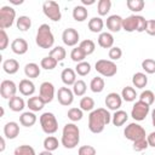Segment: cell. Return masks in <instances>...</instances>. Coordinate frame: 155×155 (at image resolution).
Wrapping results in <instances>:
<instances>
[{"label":"cell","mask_w":155,"mask_h":155,"mask_svg":"<svg viewBox=\"0 0 155 155\" xmlns=\"http://www.w3.org/2000/svg\"><path fill=\"white\" fill-rule=\"evenodd\" d=\"M111 122V115L105 108H97L88 115V130L97 134L104 131L105 126Z\"/></svg>","instance_id":"6da1fadb"},{"label":"cell","mask_w":155,"mask_h":155,"mask_svg":"<svg viewBox=\"0 0 155 155\" xmlns=\"http://www.w3.org/2000/svg\"><path fill=\"white\" fill-rule=\"evenodd\" d=\"M80 142V130L74 122H68L64 125L62 131L61 143L67 149H74Z\"/></svg>","instance_id":"7a4b0ae2"},{"label":"cell","mask_w":155,"mask_h":155,"mask_svg":"<svg viewBox=\"0 0 155 155\" xmlns=\"http://www.w3.org/2000/svg\"><path fill=\"white\" fill-rule=\"evenodd\" d=\"M35 42L40 48H51L53 46L54 36H53L51 27L48 24L44 23L38 28L36 36H35Z\"/></svg>","instance_id":"3957f363"},{"label":"cell","mask_w":155,"mask_h":155,"mask_svg":"<svg viewBox=\"0 0 155 155\" xmlns=\"http://www.w3.org/2000/svg\"><path fill=\"white\" fill-rule=\"evenodd\" d=\"M124 136H125L126 139H128V140H131V142H133V143L147 138L145 130L143 128V126H140V125L137 124V122H131V124H128V125L125 127V130H124Z\"/></svg>","instance_id":"277c9868"},{"label":"cell","mask_w":155,"mask_h":155,"mask_svg":"<svg viewBox=\"0 0 155 155\" xmlns=\"http://www.w3.org/2000/svg\"><path fill=\"white\" fill-rule=\"evenodd\" d=\"M39 121H40L41 130L46 134H53V133L57 132V130H58V121H57V119H56L53 113L46 111V113L41 114V116L39 117Z\"/></svg>","instance_id":"5b68a950"},{"label":"cell","mask_w":155,"mask_h":155,"mask_svg":"<svg viewBox=\"0 0 155 155\" xmlns=\"http://www.w3.org/2000/svg\"><path fill=\"white\" fill-rule=\"evenodd\" d=\"M94 69L104 78H111L117 73L116 64L110 59H98L94 64Z\"/></svg>","instance_id":"8992f818"},{"label":"cell","mask_w":155,"mask_h":155,"mask_svg":"<svg viewBox=\"0 0 155 155\" xmlns=\"http://www.w3.org/2000/svg\"><path fill=\"white\" fill-rule=\"evenodd\" d=\"M42 12L48 19H51L53 22H59L62 18V13H61L58 2L52 1V0H47L42 4Z\"/></svg>","instance_id":"52a82bcc"},{"label":"cell","mask_w":155,"mask_h":155,"mask_svg":"<svg viewBox=\"0 0 155 155\" xmlns=\"http://www.w3.org/2000/svg\"><path fill=\"white\" fill-rule=\"evenodd\" d=\"M16 19V10L11 6H2L0 8V29H7L13 25Z\"/></svg>","instance_id":"ba28073f"},{"label":"cell","mask_w":155,"mask_h":155,"mask_svg":"<svg viewBox=\"0 0 155 155\" xmlns=\"http://www.w3.org/2000/svg\"><path fill=\"white\" fill-rule=\"evenodd\" d=\"M149 111H150V105H148V104H145L144 102H142V101L138 99V101L133 104V107H132L131 116H132L136 121H143V120L148 116Z\"/></svg>","instance_id":"9c48e42d"},{"label":"cell","mask_w":155,"mask_h":155,"mask_svg":"<svg viewBox=\"0 0 155 155\" xmlns=\"http://www.w3.org/2000/svg\"><path fill=\"white\" fill-rule=\"evenodd\" d=\"M39 96L45 102V104L51 103L54 98V86L50 81H44L39 87Z\"/></svg>","instance_id":"30bf717a"},{"label":"cell","mask_w":155,"mask_h":155,"mask_svg":"<svg viewBox=\"0 0 155 155\" xmlns=\"http://www.w3.org/2000/svg\"><path fill=\"white\" fill-rule=\"evenodd\" d=\"M18 86L12 80H2L0 84V94L4 99H10L16 96Z\"/></svg>","instance_id":"8fae6325"},{"label":"cell","mask_w":155,"mask_h":155,"mask_svg":"<svg viewBox=\"0 0 155 155\" xmlns=\"http://www.w3.org/2000/svg\"><path fill=\"white\" fill-rule=\"evenodd\" d=\"M57 99H58L61 105L69 107L74 102V92L69 87H67V86L59 87L58 92H57Z\"/></svg>","instance_id":"7c38bea8"},{"label":"cell","mask_w":155,"mask_h":155,"mask_svg":"<svg viewBox=\"0 0 155 155\" xmlns=\"http://www.w3.org/2000/svg\"><path fill=\"white\" fill-rule=\"evenodd\" d=\"M62 40H63L64 45H67V46H75L80 40V35L76 29L67 28L62 33Z\"/></svg>","instance_id":"4fadbf2b"},{"label":"cell","mask_w":155,"mask_h":155,"mask_svg":"<svg viewBox=\"0 0 155 155\" xmlns=\"http://www.w3.org/2000/svg\"><path fill=\"white\" fill-rule=\"evenodd\" d=\"M105 107L109 109V110H120V107L122 104V97L121 94L116 93V92H110L107 94L105 97Z\"/></svg>","instance_id":"5bb4252c"},{"label":"cell","mask_w":155,"mask_h":155,"mask_svg":"<svg viewBox=\"0 0 155 155\" xmlns=\"http://www.w3.org/2000/svg\"><path fill=\"white\" fill-rule=\"evenodd\" d=\"M122 21L124 18L119 15H111L107 18V28L111 31V33H117L122 29Z\"/></svg>","instance_id":"9a60e30c"},{"label":"cell","mask_w":155,"mask_h":155,"mask_svg":"<svg viewBox=\"0 0 155 155\" xmlns=\"http://www.w3.org/2000/svg\"><path fill=\"white\" fill-rule=\"evenodd\" d=\"M28 48H29V45H28L27 40L23 39V38H16V39L11 42V50H12V52L16 53V54L22 56V54L27 53Z\"/></svg>","instance_id":"2e32d148"},{"label":"cell","mask_w":155,"mask_h":155,"mask_svg":"<svg viewBox=\"0 0 155 155\" xmlns=\"http://www.w3.org/2000/svg\"><path fill=\"white\" fill-rule=\"evenodd\" d=\"M122 29L127 33L137 31L138 29V15H131L122 21Z\"/></svg>","instance_id":"e0dca14e"},{"label":"cell","mask_w":155,"mask_h":155,"mask_svg":"<svg viewBox=\"0 0 155 155\" xmlns=\"http://www.w3.org/2000/svg\"><path fill=\"white\" fill-rule=\"evenodd\" d=\"M18 90H19V92L23 96L29 97V96L34 94V92H35V85H34V82L30 79H23V80L19 81Z\"/></svg>","instance_id":"ac0fdd59"},{"label":"cell","mask_w":155,"mask_h":155,"mask_svg":"<svg viewBox=\"0 0 155 155\" xmlns=\"http://www.w3.org/2000/svg\"><path fill=\"white\" fill-rule=\"evenodd\" d=\"M19 134V125L15 121H10L4 126V136L7 139H15Z\"/></svg>","instance_id":"d6986e66"},{"label":"cell","mask_w":155,"mask_h":155,"mask_svg":"<svg viewBox=\"0 0 155 155\" xmlns=\"http://www.w3.org/2000/svg\"><path fill=\"white\" fill-rule=\"evenodd\" d=\"M98 45L103 48H111L114 46V36L109 31H102L99 35H98Z\"/></svg>","instance_id":"ffe728a7"},{"label":"cell","mask_w":155,"mask_h":155,"mask_svg":"<svg viewBox=\"0 0 155 155\" xmlns=\"http://www.w3.org/2000/svg\"><path fill=\"white\" fill-rule=\"evenodd\" d=\"M61 79L65 86H73L76 81V73L71 68H65L61 73Z\"/></svg>","instance_id":"44dd1931"},{"label":"cell","mask_w":155,"mask_h":155,"mask_svg":"<svg viewBox=\"0 0 155 155\" xmlns=\"http://www.w3.org/2000/svg\"><path fill=\"white\" fill-rule=\"evenodd\" d=\"M27 105H28V108H29L30 111L35 113V111L42 110V108L45 107V102L41 99L40 96H33V97H29L28 98Z\"/></svg>","instance_id":"7402d4cb"},{"label":"cell","mask_w":155,"mask_h":155,"mask_svg":"<svg viewBox=\"0 0 155 155\" xmlns=\"http://www.w3.org/2000/svg\"><path fill=\"white\" fill-rule=\"evenodd\" d=\"M36 120H38V117H36L35 113H33V111H24L19 116V124L22 126H24V127H31V126H34L35 122H36Z\"/></svg>","instance_id":"603a6c76"},{"label":"cell","mask_w":155,"mask_h":155,"mask_svg":"<svg viewBox=\"0 0 155 155\" xmlns=\"http://www.w3.org/2000/svg\"><path fill=\"white\" fill-rule=\"evenodd\" d=\"M2 69L6 74H10V75H13L18 71L19 69V63L17 59L15 58H8V59H5L2 62Z\"/></svg>","instance_id":"cb8c5ba5"},{"label":"cell","mask_w":155,"mask_h":155,"mask_svg":"<svg viewBox=\"0 0 155 155\" xmlns=\"http://www.w3.org/2000/svg\"><path fill=\"white\" fill-rule=\"evenodd\" d=\"M8 107H10V109L12 111L18 113V111H22L25 108V102H24V99L22 97L15 96V97L8 99Z\"/></svg>","instance_id":"d4e9b609"},{"label":"cell","mask_w":155,"mask_h":155,"mask_svg":"<svg viewBox=\"0 0 155 155\" xmlns=\"http://www.w3.org/2000/svg\"><path fill=\"white\" fill-rule=\"evenodd\" d=\"M73 18L76 21V22H84L87 19V16H88V11L85 6L82 5H78L73 8Z\"/></svg>","instance_id":"484cf974"},{"label":"cell","mask_w":155,"mask_h":155,"mask_svg":"<svg viewBox=\"0 0 155 155\" xmlns=\"http://www.w3.org/2000/svg\"><path fill=\"white\" fill-rule=\"evenodd\" d=\"M41 70H40V67L36 64V63H27L25 67H24V74L27 78L29 79H35V78H39Z\"/></svg>","instance_id":"4316f807"},{"label":"cell","mask_w":155,"mask_h":155,"mask_svg":"<svg viewBox=\"0 0 155 155\" xmlns=\"http://www.w3.org/2000/svg\"><path fill=\"white\" fill-rule=\"evenodd\" d=\"M88 29L92 33H102L103 28H104V22L101 17H92L90 21H88Z\"/></svg>","instance_id":"83f0119b"},{"label":"cell","mask_w":155,"mask_h":155,"mask_svg":"<svg viewBox=\"0 0 155 155\" xmlns=\"http://www.w3.org/2000/svg\"><path fill=\"white\" fill-rule=\"evenodd\" d=\"M132 84L137 88H144L147 86V84H148V76H147V74L140 73V71L134 73L133 76H132Z\"/></svg>","instance_id":"f1b7e54d"},{"label":"cell","mask_w":155,"mask_h":155,"mask_svg":"<svg viewBox=\"0 0 155 155\" xmlns=\"http://www.w3.org/2000/svg\"><path fill=\"white\" fill-rule=\"evenodd\" d=\"M127 119H128V115L125 110H116L111 116V122L114 126L120 127L127 121Z\"/></svg>","instance_id":"f546056e"},{"label":"cell","mask_w":155,"mask_h":155,"mask_svg":"<svg viewBox=\"0 0 155 155\" xmlns=\"http://www.w3.org/2000/svg\"><path fill=\"white\" fill-rule=\"evenodd\" d=\"M104 87H105V82H104V79L101 78V76L93 78L90 82V88L94 93H101L104 90Z\"/></svg>","instance_id":"4dcf8cb0"},{"label":"cell","mask_w":155,"mask_h":155,"mask_svg":"<svg viewBox=\"0 0 155 155\" xmlns=\"http://www.w3.org/2000/svg\"><path fill=\"white\" fill-rule=\"evenodd\" d=\"M16 25L21 31H27L31 27V18L28 16H19L16 19Z\"/></svg>","instance_id":"1f68e13d"},{"label":"cell","mask_w":155,"mask_h":155,"mask_svg":"<svg viewBox=\"0 0 155 155\" xmlns=\"http://www.w3.org/2000/svg\"><path fill=\"white\" fill-rule=\"evenodd\" d=\"M121 97H122V101L133 102V101H136V98H137V92H136L134 87H132V86H126V87H124L122 91H121Z\"/></svg>","instance_id":"d6a6232c"},{"label":"cell","mask_w":155,"mask_h":155,"mask_svg":"<svg viewBox=\"0 0 155 155\" xmlns=\"http://www.w3.org/2000/svg\"><path fill=\"white\" fill-rule=\"evenodd\" d=\"M44 148L45 150H48V151H54L58 149L59 147V142L58 139L54 137V136H47L45 139H44Z\"/></svg>","instance_id":"836d02e7"},{"label":"cell","mask_w":155,"mask_h":155,"mask_svg":"<svg viewBox=\"0 0 155 155\" xmlns=\"http://www.w3.org/2000/svg\"><path fill=\"white\" fill-rule=\"evenodd\" d=\"M110 8H111V1L110 0H99L97 4V12L101 17L107 16L109 13Z\"/></svg>","instance_id":"e575fe53"},{"label":"cell","mask_w":155,"mask_h":155,"mask_svg":"<svg viewBox=\"0 0 155 155\" xmlns=\"http://www.w3.org/2000/svg\"><path fill=\"white\" fill-rule=\"evenodd\" d=\"M48 56H51L52 58H54L57 62H62L65 58V56H67V51L62 46H56V47H53L50 51V54Z\"/></svg>","instance_id":"d590c367"},{"label":"cell","mask_w":155,"mask_h":155,"mask_svg":"<svg viewBox=\"0 0 155 155\" xmlns=\"http://www.w3.org/2000/svg\"><path fill=\"white\" fill-rule=\"evenodd\" d=\"M87 91V85L84 80H76L75 84L73 85V92H74V96H78V97H81L86 93Z\"/></svg>","instance_id":"8d00e7d4"},{"label":"cell","mask_w":155,"mask_h":155,"mask_svg":"<svg viewBox=\"0 0 155 155\" xmlns=\"http://www.w3.org/2000/svg\"><path fill=\"white\" fill-rule=\"evenodd\" d=\"M70 58H71L73 62H75V63L78 64V63L85 61L86 54H85V52L81 50V47L78 46V47H74V48L71 50V52H70Z\"/></svg>","instance_id":"74e56055"},{"label":"cell","mask_w":155,"mask_h":155,"mask_svg":"<svg viewBox=\"0 0 155 155\" xmlns=\"http://www.w3.org/2000/svg\"><path fill=\"white\" fill-rule=\"evenodd\" d=\"M57 64H58V62L54 58H52L51 56H46L40 61V67L45 70H52L57 67Z\"/></svg>","instance_id":"f35d334b"},{"label":"cell","mask_w":155,"mask_h":155,"mask_svg":"<svg viewBox=\"0 0 155 155\" xmlns=\"http://www.w3.org/2000/svg\"><path fill=\"white\" fill-rule=\"evenodd\" d=\"M79 105H80V109L82 111H92V110H94L93 109L94 108V101H93V98H91L88 96L87 97H82L80 99Z\"/></svg>","instance_id":"ab89813d"},{"label":"cell","mask_w":155,"mask_h":155,"mask_svg":"<svg viewBox=\"0 0 155 155\" xmlns=\"http://www.w3.org/2000/svg\"><path fill=\"white\" fill-rule=\"evenodd\" d=\"M126 6L128 7V10H131L133 12H140L144 8L145 2H144V0H127Z\"/></svg>","instance_id":"60d3db41"},{"label":"cell","mask_w":155,"mask_h":155,"mask_svg":"<svg viewBox=\"0 0 155 155\" xmlns=\"http://www.w3.org/2000/svg\"><path fill=\"white\" fill-rule=\"evenodd\" d=\"M79 46L81 47V50L85 52V54H86V56L92 54V53L94 52V50H96V44H94L92 40H90V39L82 40V41L80 42V45H79Z\"/></svg>","instance_id":"b9f144b4"},{"label":"cell","mask_w":155,"mask_h":155,"mask_svg":"<svg viewBox=\"0 0 155 155\" xmlns=\"http://www.w3.org/2000/svg\"><path fill=\"white\" fill-rule=\"evenodd\" d=\"M90 71H91V64L86 61L78 63L75 67V73L80 76H86L87 74H90Z\"/></svg>","instance_id":"7bdbcfd3"},{"label":"cell","mask_w":155,"mask_h":155,"mask_svg":"<svg viewBox=\"0 0 155 155\" xmlns=\"http://www.w3.org/2000/svg\"><path fill=\"white\" fill-rule=\"evenodd\" d=\"M68 119L71 121V122H76V121H80L84 116V111L80 109V108H70L68 110V114H67Z\"/></svg>","instance_id":"ee69618b"},{"label":"cell","mask_w":155,"mask_h":155,"mask_svg":"<svg viewBox=\"0 0 155 155\" xmlns=\"http://www.w3.org/2000/svg\"><path fill=\"white\" fill-rule=\"evenodd\" d=\"M13 155H36V153L33 147H30L28 144H23L15 149Z\"/></svg>","instance_id":"f6af8a7d"},{"label":"cell","mask_w":155,"mask_h":155,"mask_svg":"<svg viewBox=\"0 0 155 155\" xmlns=\"http://www.w3.org/2000/svg\"><path fill=\"white\" fill-rule=\"evenodd\" d=\"M139 101L144 102V103L148 104V105H151V104L154 103V101H155V94H154L153 91L145 90V91H143V92L139 94Z\"/></svg>","instance_id":"bcb514c9"},{"label":"cell","mask_w":155,"mask_h":155,"mask_svg":"<svg viewBox=\"0 0 155 155\" xmlns=\"http://www.w3.org/2000/svg\"><path fill=\"white\" fill-rule=\"evenodd\" d=\"M142 69L147 74H155V59H153V58H145L142 62Z\"/></svg>","instance_id":"7dc6e473"},{"label":"cell","mask_w":155,"mask_h":155,"mask_svg":"<svg viewBox=\"0 0 155 155\" xmlns=\"http://www.w3.org/2000/svg\"><path fill=\"white\" fill-rule=\"evenodd\" d=\"M108 54H109L110 61L114 62V61H117V59H120V58L122 57V50H121L120 47H117V46H113V47L109 50Z\"/></svg>","instance_id":"c3c4849f"},{"label":"cell","mask_w":155,"mask_h":155,"mask_svg":"<svg viewBox=\"0 0 155 155\" xmlns=\"http://www.w3.org/2000/svg\"><path fill=\"white\" fill-rule=\"evenodd\" d=\"M79 155H97V150L92 145H82L78 150Z\"/></svg>","instance_id":"681fc988"},{"label":"cell","mask_w":155,"mask_h":155,"mask_svg":"<svg viewBox=\"0 0 155 155\" xmlns=\"http://www.w3.org/2000/svg\"><path fill=\"white\" fill-rule=\"evenodd\" d=\"M8 35L5 29H0V50L4 51L8 45Z\"/></svg>","instance_id":"f907efd6"},{"label":"cell","mask_w":155,"mask_h":155,"mask_svg":"<svg viewBox=\"0 0 155 155\" xmlns=\"http://www.w3.org/2000/svg\"><path fill=\"white\" fill-rule=\"evenodd\" d=\"M148 147H149V144H148V140H147V138H145V139L134 142L132 148H133L134 151H143V150H145Z\"/></svg>","instance_id":"816d5d0a"},{"label":"cell","mask_w":155,"mask_h":155,"mask_svg":"<svg viewBox=\"0 0 155 155\" xmlns=\"http://www.w3.org/2000/svg\"><path fill=\"white\" fill-rule=\"evenodd\" d=\"M145 33L149 34L150 36H155V19H148Z\"/></svg>","instance_id":"f5cc1de1"},{"label":"cell","mask_w":155,"mask_h":155,"mask_svg":"<svg viewBox=\"0 0 155 155\" xmlns=\"http://www.w3.org/2000/svg\"><path fill=\"white\" fill-rule=\"evenodd\" d=\"M147 22H148V19H145L143 16H139L138 15V29H137L138 33L145 31V29H147Z\"/></svg>","instance_id":"db71d44e"},{"label":"cell","mask_w":155,"mask_h":155,"mask_svg":"<svg viewBox=\"0 0 155 155\" xmlns=\"http://www.w3.org/2000/svg\"><path fill=\"white\" fill-rule=\"evenodd\" d=\"M147 140H148L149 147L155 148V131H154V132H150V133L147 136Z\"/></svg>","instance_id":"11a10c76"},{"label":"cell","mask_w":155,"mask_h":155,"mask_svg":"<svg viewBox=\"0 0 155 155\" xmlns=\"http://www.w3.org/2000/svg\"><path fill=\"white\" fill-rule=\"evenodd\" d=\"M94 2H96L94 0H81L82 6H85V5H93Z\"/></svg>","instance_id":"9f6ffc18"},{"label":"cell","mask_w":155,"mask_h":155,"mask_svg":"<svg viewBox=\"0 0 155 155\" xmlns=\"http://www.w3.org/2000/svg\"><path fill=\"white\" fill-rule=\"evenodd\" d=\"M0 142H1V148H0V151H4V150H5V148H6V143H5V137H1Z\"/></svg>","instance_id":"6f0895ef"},{"label":"cell","mask_w":155,"mask_h":155,"mask_svg":"<svg viewBox=\"0 0 155 155\" xmlns=\"http://www.w3.org/2000/svg\"><path fill=\"white\" fill-rule=\"evenodd\" d=\"M151 122H153V126L155 127V109L151 111Z\"/></svg>","instance_id":"680465c9"},{"label":"cell","mask_w":155,"mask_h":155,"mask_svg":"<svg viewBox=\"0 0 155 155\" xmlns=\"http://www.w3.org/2000/svg\"><path fill=\"white\" fill-rule=\"evenodd\" d=\"M10 2L13 4V5H21V4H23V0H21V1H18V0H10Z\"/></svg>","instance_id":"91938a15"},{"label":"cell","mask_w":155,"mask_h":155,"mask_svg":"<svg viewBox=\"0 0 155 155\" xmlns=\"http://www.w3.org/2000/svg\"><path fill=\"white\" fill-rule=\"evenodd\" d=\"M39 155H53L52 151H48V150H44L41 153H39Z\"/></svg>","instance_id":"94428289"},{"label":"cell","mask_w":155,"mask_h":155,"mask_svg":"<svg viewBox=\"0 0 155 155\" xmlns=\"http://www.w3.org/2000/svg\"><path fill=\"white\" fill-rule=\"evenodd\" d=\"M4 114H5V110H4V108H1V116H4Z\"/></svg>","instance_id":"6125c7cd"}]
</instances>
